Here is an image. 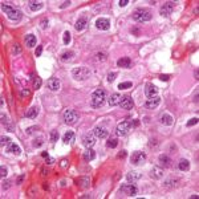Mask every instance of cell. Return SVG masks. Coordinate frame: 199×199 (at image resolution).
Instances as JSON below:
<instances>
[{"label":"cell","mask_w":199,"mask_h":199,"mask_svg":"<svg viewBox=\"0 0 199 199\" xmlns=\"http://www.w3.org/2000/svg\"><path fill=\"white\" fill-rule=\"evenodd\" d=\"M74 141V133L73 131H66L65 133V134L63 135V142L64 143H72V142H73Z\"/></svg>","instance_id":"cell-27"},{"label":"cell","mask_w":199,"mask_h":199,"mask_svg":"<svg viewBox=\"0 0 199 199\" xmlns=\"http://www.w3.org/2000/svg\"><path fill=\"white\" fill-rule=\"evenodd\" d=\"M43 143H44L43 138H37V140L33 141V146H35V147H40V146H43Z\"/></svg>","instance_id":"cell-39"},{"label":"cell","mask_w":199,"mask_h":199,"mask_svg":"<svg viewBox=\"0 0 199 199\" xmlns=\"http://www.w3.org/2000/svg\"><path fill=\"white\" fill-rule=\"evenodd\" d=\"M125 157H126V151H125V150H122V151L118 154V158H125Z\"/></svg>","instance_id":"cell-52"},{"label":"cell","mask_w":199,"mask_h":199,"mask_svg":"<svg viewBox=\"0 0 199 199\" xmlns=\"http://www.w3.org/2000/svg\"><path fill=\"white\" fill-rule=\"evenodd\" d=\"M174 183H176L175 181H174ZM165 186L166 187H175V185H173V181H166L165 182Z\"/></svg>","instance_id":"cell-44"},{"label":"cell","mask_w":199,"mask_h":199,"mask_svg":"<svg viewBox=\"0 0 199 199\" xmlns=\"http://www.w3.org/2000/svg\"><path fill=\"white\" fill-rule=\"evenodd\" d=\"M40 86H41V80H40V77H35V80H33V88H35V89H38Z\"/></svg>","instance_id":"cell-37"},{"label":"cell","mask_w":199,"mask_h":199,"mask_svg":"<svg viewBox=\"0 0 199 199\" xmlns=\"http://www.w3.org/2000/svg\"><path fill=\"white\" fill-rule=\"evenodd\" d=\"M174 7H175V3H173V2H166V3L162 5V7H161V9H159V13H161L162 16H169V15H171V12H173Z\"/></svg>","instance_id":"cell-10"},{"label":"cell","mask_w":199,"mask_h":199,"mask_svg":"<svg viewBox=\"0 0 199 199\" xmlns=\"http://www.w3.org/2000/svg\"><path fill=\"white\" fill-rule=\"evenodd\" d=\"M45 159H47V163H49V165H51V163H53V162H54V159H53V158H51V157H49V156H48V157H47Z\"/></svg>","instance_id":"cell-51"},{"label":"cell","mask_w":199,"mask_h":199,"mask_svg":"<svg viewBox=\"0 0 199 199\" xmlns=\"http://www.w3.org/2000/svg\"><path fill=\"white\" fill-rule=\"evenodd\" d=\"M69 43H70V33L66 31V32H64V44H65V45H68Z\"/></svg>","instance_id":"cell-38"},{"label":"cell","mask_w":199,"mask_h":199,"mask_svg":"<svg viewBox=\"0 0 199 199\" xmlns=\"http://www.w3.org/2000/svg\"><path fill=\"white\" fill-rule=\"evenodd\" d=\"M9 185H11V182H4V183H3V189H8Z\"/></svg>","instance_id":"cell-53"},{"label":"cell","mask_w":199,"mask_h":199,"mask_svg":"<svg viewBox=\"0 0 199 199\" xmlns=\"http://www.w3.org/2000/svg\"><path fill=\"white\" fill-rule=\"evenodd\" d=\"M47 86L48 89H51L52 92H57L60 89V80L56 79V77H52L47 81Z\"/></svg>","instance_id":"cell-14"},{"label":"cell","mask_w":199,"mask_h":199,"mask_svg":"<svg viewBox=\"0 0 199 199\" xmlns=\"http://www.w3.org/2000/svg\"><path fill=\"white\" fill-rule=\"evenodd\" d=\"M115 77H117V73H114V72H112V73H109L108 74V81L109 82H112L115 80Z\"/></svg>","instance_id":"cell-40"},{"label":"cell","mask_w":199,"mask_h":199,"mask_svg":"<svg viewBox=\"0 0 199 199\" xmlns=\"http://www.w3.org/2000/svg\"><path fill=\"white\" fill-rule=\"evenodd\" d=\"M68 5H70V2H64L61 5H60V8H65V7H68Z\"/></svg>","instance_id":"cell-50"},{"label":"cell","mask_w":199,"mask_h":199,"mask_svg":"<svg viewBox=\"0 0 199 199\" xmlns=\"http://www.w3.org/2000/svg\"><path fill=\"white\" fill-rule=\"evenodd\" d=\"M23 179H24V175H21V176H20V178H19V181H18V183L20 185V183H21V181H23Z\"/></svg>","instance_id":"cell-56"},{"label":"cell","mask_w":199,"mask_h":199,"mask_svg":"<svg viewBox=\"0 0 199 199\" xmlns=\"http://www.w3.org/2000/svg\"><path fill=\"white\" fill-rule=\"evenodd\" d=\"M28 5H29L31 11H33V12H36V11L43 8V3L41 2H33V0H31V2H28Z\"/></svg>","instance_id":"cell-29"},{"label":"cell","mask_w":199,"mask_h":199,"mask_svg":"<svg viewBox=\"0 0 199 199\" xmlns=\"http://www.w3.org/2000/svg\"><path fill=\"white\" fill-rule=\"evenodd\" d=\"M0 141H2V143H0V145H2L3 147H4V146L7 147V146L9 145V143L12 142V141H11V138H9V137H4V135H3L2 138H0Z\"/></svg>","instance_id":"cell-32"},{"label":"cell","mask_w":199,"mask_h":199,"mask_svg":"<svg viewBox=\"0 0 199 199\" xmlns=\"http://www.w3.org/2000/svg\"><path fill=\"white\" fill-rule=\"evenodd\" d=\"M158 162H159V166L161 167H170L171 166V159H170V157H167V156H165V154H162V156H159L158 157Z\"/></svg>","instance_id":"cell-18"},{"label":"cell","mask_w":199,"mask_h":199,"mask_svg":"<svg viewBox=\"0 0 199 199\" xmlns=\"http://www.w3.org/2000/svg\"><path fill=\"white\" fill-rule=\"evenodd\" d=\"M38 128L37 126H32V128H28L27 129V133H28V134H31V133H33V130H37Z\"/></svg>","instance_id":"cell-47"},{"label":"cell","mask_w":199,"mask_h":199,"mask_svg":"<svg viewBox=\"0 0 199 199\" xmlns=\"http://www.w3.org/2000/svg\"><path fill=\"white\" fill-rule=\"evenodd\" d=\"M120 192L126 196H134V195H137L138 190L134 185H122L120 189Z\"/></svg>","instance_id":"cell-8"},{"label":"cell","mask_w":199,"mask_h":199,"mask_svg":"<svg viewBox=\"0 0 199 199\" xmlns=\"http://www.w3.org/2000/svg\"><path fill=\"white\" fill-rule=\"evenodd\" d=\"M178 169H179L181 171H187V170L190 169V162L187 161V159L182 158L181 161H179V163H178Z\"/></svg>","instance_id":"cell-28"},{"label":"cell","mask_w":199,"mask_h":199,"mask_svg":"<svg viewBox=\"0 0 199 199\" xmlns=\"http://www.w3.org/2000/svg\"><path fill=\"white\" fill-rule=\"evenodd\" d=\"M133 19L138 23H145V21H149L151 20V12L146 8H140L134 11V13H133Z\"/></svg>","instance_id":"cell-4"},{"label":"cell","mask_w":199,"mask_h":199,"mask_svg":"<svg viewBox=\"0 0 199 199\" xmlns=\"http://www.w3.org/2000/svg\"><path fill=\"white\" fill-rule=\"evenodd\" d=\"M117 145H118V141L115 140V138H110V140L108 141V143H106V146L110 147V149H114Z\"/></svg>","instance_id":"cell-33"},{"label":"cell","mask_w":199,"mask_h":199,"mask_svg":"<svg viewBox=\"0 0 199 199\" xmlns=\"http://www.w3.org/2000/svg\"><path fill=\"white\" fill-rule=\"evenodd\" d=\"M7 153L13 154V156H19V154L21 153V149L19 147V145H16L15 142H11L7 146Z\"/></svg>","instance_id":"cell-19"},{"label":"cell","mask_w":199,"mask_h":199,"mask_svg":"<svg viewBox=\"0 0 199 199\" xmlns=\"http://www.w3.org/2000/svg\"><path fill=\"white\" fill-rule=\"evenodd\" d=\"M159 104H161V98L157 96V97H153V98L146 100V102L143 104V106H145L146 109H156Z\"/></svg>","instance_id":"cell-13"},{"label":"cell","mask_w":199,"mask_h":199,"mask_svg":"<svg viewBox=\"0 0 199 199\" xmlns=\"http://www.w3.org/2000/svg\"><path fill=\"white\" fill-rule=\"evenodd\" d=\"M13 47H15V48H13V53H19V52H20V48H19L18 44H15Z\"/></svg>","instance_id":"cell-49"},{"label":"cell","mask_w":199,"mask_h":199,"mask_svg":"<svg viewBox=\"0 0 199 199\" xmlns=\"http://www.w3.org/2000/svg\"><path fill=\"white\" fill-rule=\"evenodd\" d=\"M59 131H56V130H52L51 131V142H57V140H59Z\"/></svg>","instance_id":"cell-34"},{"label":"cell","mask_w":199,"mask_h":199,"mask_svg":"<svg viewBox=\"0 0 199 199\" xmlns=\"http://www.w3.org/2000/svg\"><path fill=\"white\" fill-rule=\"evenodd\" d=\"M150 176L153 179H162L163 178V169L159 166H154L150 170Z\"/></svg>","instance_id":"cell-16"},{"label":"cell","mask_w":199,"mask_h":199,"mask_svg":"<svg viewBox=\"0 0 199 199\" xmlns=\"http://www.w3.org/2000/svg\"><path fill=\"white\" fill-rule=\"evenodd\" d=\"M131 82L128 81V82H121V84L118 85V89H129V88H131Z\"/></svg>","instance_id":"cell-35"},{"label":"cell","mask_w":199,"mask_h":199,"mask_svg":"<svg viewBox=\"0 0 199 199\" xmlns=\"http://www.w3.org/2000/svg\"><path fill=\"white\" fill-rule=\"evenodd\" d=\"M120 101H121V96L118 94V93H113V94L110 96L109 100H108V102H109L110 106H115V105H118Z\"/></svg>","instance_id":"cell-25"},{"label":"cell","mask_w":199,"mask_h":199,"mask_svg":"<svg viewBox=\"0 0 199 199\" xmlns=\"http://www.w3.org/2000/svg\"><path fill=\"white\" fill-rule=\"evenodd\" d=\"M120 106L122 108V109H125V110H130V109H133V106H134V104H133V100H131V97L130 96H124V97H121V101H120Z\"/></svg>","instance_id":"cell-9"},{"label":"cell","mask_w":199,"mask_h":199,"mask_svg":"<svg viewBox=\"0 0 199 199\" xmlns=\"http://www.w3.org/2000/svg\"><path fill=\"white\" fill-rule=\"evenodd\" d=\"M120 7H125L126 4H129V0H120Z\"/></svg>","instance_id":"cell-46"},{"label":"cell","mask_w":199,"mask_h":199,"mask_svg":"<svg viewBox=\"0 0 199 199\" xmlns=\"http://www.w3.org/2000/svg\"><path fill=\"white\" fill-rule=\"evenodd\" d=\"M41 156H43L44 158H47V157H48V153H47V151H43V153H41Z\"/></svg>","instance_id":"cell-55"},{"label":"cell","mask_w":199,"mask_h":199,"mask_svg":"<svg viewBox=\"0 0 199 199\" xmlns=\"http://www.w3.org/2000/svg\"><path fill=\"white\" fill-rule=\"evenodd\" d=\"M80 183H81V187H84V189H86V187L89 186L90 181H89V178H81V179H80Z\"/></svg>","instance_id":"cell-36"},{"label":"cell","mask_w":199,"mask_h":199,"mask_svg":"<svg viewBox=\"0 0 199 199\" xmlns=\"http://www.w3.org/2000/svg\"><path fill=\"white\" fill-rule=\"evenodd\" d=\"M82 143L86 147H92L96 143V135L93 133H86V134L82 135Z\"/></svg>","instance_id":"cell-11"},{"label":"cell","mask_w":199,"mask_h":199,"mask_svg":"<svg viewBox=\"0 0 199 199\" xmlns=\"http://www.w3.org/2000/svg\"><path fill=\"white\" fill-rule=\"evenodd\" d=\"M72 76L77 81H84L90 76V70L85 68V66H80V68H74L72 70Z\"/></svg>","instance_id":"cell-5"},{"label":"cell","mask_w":199,"mask_h":199,"mask_svg":"<svg viewBox=\"0 0 199 199\" xmlns=\"http://www.w3.org/2000/svg\"><path fill=\"white\" fill-rule=\"evenodd\" d=\"M145 94L147 98H153V97H157L158 94V88L154 85V84H147L145 86Z\"/></svg>","instance_id":"cell-12"},{"label":"cell","mask_w":199,"mask_h":199,"mask_svg":"<svg viewBox=\"0 0 199 199\" xmlns=\"http://www.w3.org/2000/svg\"><path fill=\"white\" fill-rule=\"evenodd\" d=\"M145 161H146V154L143 151H134L130 157V162L133 165H137V166L143 165Z\"/></svg>","instance_id":"cell-7"},{"label":"cell","mask_w":199,"mask_h":199,"mask_svg":"<svg viewBox=\"0 0 199 199\" xmlns=\"http://www.w3.org/2000/svg\"><path fill=\"white\" fill-rule=\"evenodd\" d=\"M117 65L120 66V68H125V69H129L131 66V60L129 57H122L120 59L117 61Z\"/></svg>","instance_id":"cell-21"},{"label":"cell","mask_w":199,"mask_h":199,"mask_svg":"<svg viewBox=\"0 0 199 199\" xmlns=\"http://www.w3.org/2000/svg\"><path fill=\"white\" fill-rule=\"evenodd\" d=\"M105 100H106V97H105V90L104 89H97L93 92V94L90 97V106L92 108H101L104 102H105Z\"/></svg>","instance_id":"cell-1"},{"label":"cell","mask_w":199,"mask_h":199,"mask_svg":"<svg viewBox=\"0 0 199 199\" xmlns=\"http://www.w3.org/2000/svg\"><path fill=\"white\" fill-rule=\"evenodd\" d=\"M141 178V174L137 173V171H130V173L126 175V179H128V182H130V183H135L137 181H140Z\"/></svg>","instance_id":"cell-22"},{"label":"cell","mask_w":199,"mask_h":199,"mask_svg":"<svg viewBox=\"0 0 199 199\" xmlns=\"http://www.w3.org/2000/svg\"><path fill=\"white\" fill-rule=\"evenodd\" d=\"M198 121H199V120H198L196 117H195V118H191V120L189 121V122H187V126H192V125H196V124H198Z\"/></svg>","instance_id":"cell-42"},{"label":"cell","mask_w":199,"mask_h":199,"mask_svg":"<svg viewBox=\"0 0 199 199\" xmlns=\"http://www.w3.org/2000/svg\"><path fill=\"white\" fill-rule=\"evenodd\" d=\"M173 121H174V118L171 117L170 114H167V113H163V114L161 115V124H162V125L170 126V125H173Z\"/></svg>","instance_id":"cell-24"},{"label":"cell","mask_w":199,"mask_h":199,"mask_svg":"<svg viewBox=\"0 0 199 199\" xmlns=\"http://www.w3.org/2000/svg\"><path fill=\"white\" fill-rule=\"evenodd\" d=\"M0 175H2V178L7 176V167H4V166H2V167H0Z\"/></svg>","instance_id":"cell-41"},{"label":"cell","mask_w":199,"mask_h":199,"mask_svg":"<svg viewBox=\"0 0 199 199\" xmlns=\"http://www.w3.org/2000/svg\"><path fill=\"white\" fill-rule=\"evenodd\" d=\"M86 25H88V20H86V18H80L79 20L76 21V24H74V28H76V31H84L85 28H86Z\"/></svg>","instance_id":"cell-20"},{"label":"cell","mask_w":199,"mask_h":199,"mask_svg":"<svg viewBox=\"0 0 199 199\" xmlns=\"http://www.w3.org/2000/svg\"><path fill=\"white\" fill-rule=\"evenodd\" d=\"M47 27H48V20H43V21H41V28L45 29Z\"/></svg>","instance_id":"cell-48"},{"label":"cell","mask_w":199,"mask_h":199,"mask_svg":"<svg viewBox=\"0 0 199 199\" xmlns=\"http://www.w3.org/2000/svg\"><path fill=\"white\" fill-rule=\"evenodd\" d=\"M41 53H43V45H38V47L36 48V56H37V57L41 56Z\"/></svg>","instance_id":"cell-43"},{"label":"cell","mask_w":199,"mask_h":199,"mask_svg":"<svg viewBox=\"0 0 199 199\" xmlns=\"http://www.w3.org/2000/svg\"><path fill=\"white\" fill-rule=\"evenodd\" d=\"M25 45L27 47H29V48H32V47H35L36 45V36L35 35H32V33H29V35H27L25 36Z\"/></svg>","instance_id":"cell-23"},{"label":"cell","mask_w":199,"mask_h":199,"mask_svg":"<svg viewBox=\"0 0 199 199\" xmlns=\"http://www.w3.org/2000/svg\"><path fill=\"white\" fill-rule=\"evenodd\" d=\"M64 121L66 125H74L79 121V114L76 110H65L64 112Z\"/></svg>","instance_id":"cell-6"},{"label":"cell","mask_w":199,"mask_h":199,"mask_svg":"<svg viewBox=\"0 0 199 199\" xmlns=\"http://www.w3.org/2000/svg\"><path fill=\"white\" fill-rule=\"evenodd\" d=\"M73 56H74V53L72 52V51H69V52H64V53L61 54V60H63V61H70V60L73 59Z\"/></svg>","instance_id":"cell-31"},{"label":"cell","mask_w":199,"mask_h":199,"mask_svg":"<svg viewBox=\"0 0 199 199\" xmlns=\"http://www.w3.org/2000/svg\"><path fill=\"white\" fill-rule=\"evenodd\" d=\"M37 114H38V109L37 108H31L28 112H27L25 114V117L27 118H32V120H35L37 117Z\"/></svg>","instance_id":"cell-30"},{"label":"cell","mask_w":199,"mask_h":199,"mask_svg":"<svg viewBox=\"0 0 199 199\" xmlns=\"http://www.w3.org/2000/svg\"><path fill=\"white\" fill-rule=\"evenodd\" d=\"M2 9L4 11L5 13H7L8 19H9V20H12V21H19L21 18H23V13H21V11H20V9L12 8V7H9V5L4 4V3H2Z\"/></svg>","instance_id":"cell-3"},{"label":"cell","mask_w":199,"mask_h":199,"mask_svg":"<svg viewBox=\"0 0 199 199\" xmlns=\"http://www.w3.org/2000/svg\"><path fill=\"white\" fill-rule=\"evenodd\" d=\"M137 125H138L137 120H134L133 122L131 121H124V122H121L117 128H115V134H117L118 137H124L131 130L133 126H137Z\"/></svg>","instance_id":"cell-2"},{"label":"cell","mask_w":199,"mask_h":199,"mask_svg":"<svg viewBox=\"0 0 199 199\" xmlns=\"http://www.w3.org/2000/svg\"><path fill=\"white\" fill-rule=\"evenodd\" d=\"M93 134H94L97 138H100V140H104V138H106L109 131L104 128V126H96L94 130H93Z\"/></svg>","instance_id":"cell-15"},{"label":"cell","mask_w":199,"mask_h":199,"mask_svg":"<svg viewBox=\"0 0 199 199\" xmlns=\"http://www.w3.org/2000/svg\"><path fill=\"white\" fill-rule=\"evenodd\" d=\"M169 79H170L169 74H161L159 76V80H162V81H169Z\"/></svg>","instance_id":"cell-45"},{"label":"cell","mask_w":199,"mask_h":199,"mask_svg":"<svg viewBox=\"0 0 199 199\" xmlns=\"http://www.w3.org/2000/svg\"><path fill=\"white\" fill-rule=\"evenodd\" d=\"M96 27L101 31H108L110 28V21L108 19H104V18H100L96 21Z\"/></svg>","instance_id":"cell-17"},{"label":"cell","mask_w":199,"mask_h":199,"mask_svg":"<svg viewBox=\"0 0 199 199\" xmlns=\"http://www.w3.org/2000/svg\"><path fill=\"white\" fill-rule=\"evenodd\" d=\"M65 166H66V161L63 159V161H61V167H65Z\"/></svg>","instance_id":"cell-54"},{"label":"cell","mask_w":199,"mask_h":199,"mask_svg":"<svg viewBox=\"0 0 199 199\" xmlns=\"http://www.w3.org/2000/svg\"><path fill=\"white\" fill-rule=\"evenodd\" d=\"M94 158H96V153L93 151L90 147H88L85 150V153H84V159L86 162H89V161H93Z\"/></svg>","instance_id":"cell-26"}]
</instances>
